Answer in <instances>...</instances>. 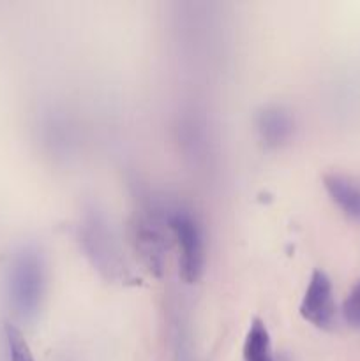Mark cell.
I'll list each match as a JSON object with an SVG mask.
<instances>
[{
  "label": "cell",
  "mask_w": 360,
  "mask_h": 361,
  "mask_svg": "<svg viewBox=\"0 0 360 361\" xmlns=\"http://www.w3.org/2000/svg\"><path fill=\"white\" fill-rule=\"evenodd\" d=\"M80 242L97 270L104 271L112 279L122 277V256L112 229L108 228V222L101 214L90 212L85 215L80 224Z\"/></svg>",
  "instance_id": "3957f363"
},
{
  "label": "cell",
  "mask_w": 360,
  "mask_h": 361,
  "mask_svg": "<svg viewBox=\"0 0 360 361\" xmlns=\"http://www.w3.org/2000/svg\"><path fill=\"white\" fill-rule=\"evenodd\" d=\"M6 344L9 361H34V356H32L23 334L14 324H6Z\"/></svg>",
  "instance_id": "9c48e42d"
},
{
  "label": "cell",
  "mask_w": 360,
  "mask_h": 361,
  "mask_svg": "<svg viewBox=\"0 0 360 361\" xmlns=\"http://www.w3.org/2000/svg\"><path fill=\"white\" fill-rule=\"evenodd\" d=\"M342 316L349 326L360 330V282H356L349 295L346 296L342 303Z\"/></svg>",
  "instance_id": "30bf717a"
},
{
  "label": "cell",
  "mask_w": 360,
  "mask_h": 361,
  "mask_svg": "<svg viewBox=\"0 0 360 361\" xmlns=\"http://www.w3.org/2000/svg\"><path fill=\"white\" fill-rule=\"evenodd\" d=\"M330 200L353 221L360 222V183L349 176L330 173L323 178Z\"/></svg>",
  "instance_id": "8992f818"
},
{
  "label": "cell",
  "mask_w": 360,
  "mask_h": 361,
  "mask_svg": "<svg viewBox=\"0 0 360 361\" xmlns=\"http://www.w3.org/2000/svg\"><path fill=\"white\" fill-rule=\"evenodd\" d=\"M46 291L44 257L34 245H23L11 256L6 271L7 303L14 316L30 323L41 310Z\"/></svg>",
  "instance_id": "6da1fadb"
},
{
  "label": "cell",
  "mask_w": 360,
  "mask_h": 361,
  "mask_svg": "<svg viewBox=\"0 0 360 361\" xmlns=\"http://www.w3.org/2000/svg\"><path fill=\"white\" fill-rule=\"evenodd\" d=\"M256 130L267 147H282L295 133V118L282 106L268 104L258 111Z\"/></svg>",
  "instance_id": "5b68a950"
},
{
  "label": "cell",
  "mask_w": 360,
  "mask_h": 361,
  "mask_svg": "<svg viewBox=\"0 0 360 361\" xmlns=\"http://www.w3.org/2000/svg\"><path fill=\"white\" fill-rule=\"evenodd\" d=\"M300 316L320 330H332L337 319L334 289L325 271L316 270L311 275L304 298L300 302Z\"/></svg>",
  "instance_id": "277c9868"
},
{
  "label": "cell",
  "mask_w": 360,
  "mask_h": 361,
  "mask_svg": "<svg viewBox=\"0 0 360 361\" xmlns=\"http://www.w3.org/2000/svg\"><path fill=\"white\" fill-rule=\"evenodd\" d=\"M244 360L246 361H274L270 335L261 319H254L247 330L244 342Z\"/></svg>",
  "instance_id": "ba28073f"
},
{
  "label": "cell",
  "mask_w": 360,
  "mask_h": 361,
  "mask_svg": "<svg viewBox=\"0 0 360 361\" xmlns=\"http://www.w3.org/2000/svg\"><path fill=\"white\" fill-rule=\"evenodd\" d=\"M134 245L150 271L162 268V236L148 221H140L134 226Z\"/></svg>",
  "instance_id": "52a82bcc"
},
{
  "label": "cell",
  "mask_w": 360,
  "mask_h": 361,
  "mask_svg": "<svg viewBox=\"0 0 360 361\" xmlns=\"http://www.w3.org/2000/svg\"><path fill=\"white\" fill-rule=\"evenodd\" d=\"M169 228L175 235L180 252V274L187 284H194L205 271V235L196 215L186 208H175L168 215Z\"/></svg>",
  "instance_id": "7a4b0ae2"
}]
</instances>
